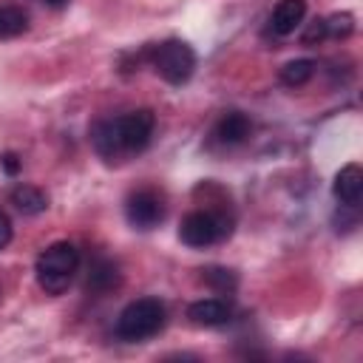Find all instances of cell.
I'll return each instance as SVG.
<instances>
[{
	"label": "cell",
	"instance_id": "cell-1",
	"mask_svg": "<svg viewBox=\"0 0 363 363\" xmlns=\"http://www.w3.org/2000/svg\"><path fill=\"white\" fill-rule=\"evenodd\" d=\"M156 116L147 108L113 116V119H99L91 128V145L105 162H116L125 153H139L150 145Z\"/></svg>",
	"mask_w": 363,
	"mask_h": 363
},
{
	"label": "cell",
	"instance_id": "cell-2",
	"mask_svg": "<svg viewBox=\"0 0 363 363\" xmlns=\"http://www.w3.org/2000/svg\"><path fill=\"white\" fill-rule=\"evenodd\" d=\"M79 269V250L68 241H54L48 244L37 261H34V275L37 284L48 292V295H60L71 286L74 275Z\"/></svg>",
	"mask_w": 363,
	"mask_h": 363
},
{
	"label": "cell",
	"instance_id": "cell-3",
	"mask_svg": "<svg viewBox=\"0 0 363 363\" xmlns=\"http://www.w3.org/2000/svg\"><path fill=\"white\" fill-rule=\"evenodd\" d=\"M164 320H167V309L159 298H136L119 312L116 335L122 340H130V343L147 340L164 329Z\"/></svg>",
	"mask_w": 363,
	"mask_h": 363
},
{
	"label": "cell",
	"instance_id": "cell-4",
	"mask_svg": "<svg viewBox=\"0 0 363 363\" xmlns=\"http://www.w3.org/2000/svg\"><path fill=\"white\" fill-rule=\"evenodd\" d=\"M233 233V216H227L224 207H207V210H193L182 218L179 224V238L187 247H210L224 241Z\"/></svg>",
	"mask_w": 363,
	"mask_h": 363
},
{
	"label": "cell",
	"instance_id": "cell-5",
	"mask_svg": "<svg viewBox=\"0 0 363 363\" xmlns=\"http://www.w3.org/2000/svg\"><path fill=\"white\" fill-rule=\"evenodd\" d=\"M150 65L164 82L184 85L196 71V54L184 40H164V43L153 45Z\"/></svg>",
	"mask_w": 363,
	"mask_h": 363
},
{
	"label": "cell",
	"instance_id": "cell-6",
	"mask_svg": "<svg viewBox=\"0 0 363 363\" xmlns=\"http://www.w3.org/2000/svg\"><path fill=\"white\" fill-rule=\"evenodd\" d=\"M164 213H167L164 196L153 187L133 190L125 201V216H128L130 227H136V230H153L156 224H162Z\"/></svg>",
	"mask_w": 363,
	"mask_h": 363
},
{
	"label": "cell",
	"instance_id": "cell-7",
	"mask_svg": "<svg viewBox=\"0 0 363 363\" xmlns=\"http://www.w3.org/2000/svg\"><path fill=\"white\" fill-rule=\"evenodd\" d=\"M332 193L343 207H357L363 196V170L357 164H343L332 182Z\"/></svg>",
	"mask_w": 363,
	"mask_h": 363
},
{
	"label": "cell",
	"instance_id": "cell-8",
	"mask_svg": "<svg viewBox=\"0 0 363 363\" xmlns=\"http://www.w3.org/2000/svg\"><path fill=\"white\" fill-rule=\"evenodd\" d=\"M230 315H233V309L224 298H201L187 306V318L196 326H224L230 320Z\"/></svg>",
	"mask_w": 363,
	"mask_h": 363
},
{
	"label": "cell",
	"instance_id": "cell-9",
	"mask_svg": "<svg viewBox=\"0 0 363 363\" xmlns=\"http://www.w3.org/2000/svg\"><path fill=\"white\" fill-rule=\"evenodd\" d=\"M250 130H252V122L247 119V113H241V111H227V113H221V119L216 122L213 136H216L218 145L233 147V145H241V142L250 136Z\"/></svg>",
	"mask_w": 363,
	"mask_h": 363
},
{
	"label": "cell",
	"instance_id": "cell-10",
	"mask_svg": "<svg viewBox=\"0 0 363 363\" xmlns=\"http://www.w3.org/2000/svg\"><path fill=\"white\" fill-rule=\"evenodd\" d=\"M306 17V0H281L275 9H272V17H269V31L275 37H286L292 34Z\"/></svg>",
	"mask_w": 363,
	"mask_h": 363
},
{
	"label": "cell",
	"instance_id": "cell-11",
	"mask_svg": "<svg viewBox=\"0 0 363 363\" xmlns=\"http://www.w3.org/2000/svg\"><path fill=\"white\" fill-rule=\"evenodd\" d=\"M119 281H122V272H119L116 261H111V258H96V261H91L88 281H85L88 292H111V289L119 286Z\"/></svg>",
	"mask_w": 363,
	"mask_h": 363
},
{
	"label": "cell",
	"instance_id": "cell-12",
	"mask_svg": "<svg viewBox=\"0 0 363 363\" xmlns=\"http://www.w3.org/2000/svg\"><path fill=\"white\" fill-rule=\"evenodd\" d=\"M9 199L23 216H37V213H43L48 207V196L34 184H17Z\"/></svg>",
	"mask_w": 363,
	"mask_h": 363
},
{
	"label": "cell",
	"instance_id": "cell-13",
	"mask_svg": "<svg viewBox=\"0 0 363 363\" xmlns=\"http://www.w3.org/2000/svg\"><path fill=\"white\" fill-rule=\"evenodd\" d=\"M28 28V14L20 6H0V40L17 37Z\"/></svg>",
	"mask_w": 363,
	"mask_h": 363
},
{
	"label": "cell",
	"instance_id": "cell-14",
	"mask_svg": "<svg viewBox=\"0 0 363 363\" xmlns=\"http://www.w3.org/2000/svg\"><path fill=\"white\" fill-rule=\"evenodd\" d=\"M315 74V60H292L281 68V82L289 88H298L303 82H309Z\"/></svg>",
	"mask_w": 363,
	"mask_h": 363
},
{
	"label": "cell",
	"instance_id": "cell-15",
	"mask_svg": "<svg viewBox=\"0 0 363 363\" xmlns=\"http://www.w3.org/2000/svg\"><path fill=\"white\" fill-rule=\"evenodd\" d=\"M201 278L216 292H233L238 286V275L233 269H227V267H207V269H201Z\"/></svg>",
	"mask_w": 363,
	"mask_h": 363
},
{
	"label": "cell",
	"instance_id": "cell-16",
	"mask_svg": "<svg viewBox=\"0 0 363 363\" xmlns=\"http://www.w3.org/2000/svg\"><path fill=\"white\" fill-rule=\"evenodd\" d=\"M326 26V37H349L354 28V17L352 14H332L323 20Z\"/></svg>",
	"mask_w": 363,
	"mask_h": 363
},
{
	"label": "cell",
	"instance_id": "cell-17",
	"mask_svg": "<svg viewBox=\"0 0 363 363\" xmlns=\"http://www.w3.org/2000/svg\"><path fill=\"white\" fill-rule=\"evenodd\" d=\"M323 37H326V26H323V20L309 23V28L303 31V43H315V40H323Z\"/></svg>",
	"mask_w": 363,
	"mask_h": 363
},
{
	"label": "cell",
	"instance_id": "cell-18",
	"mask_svg": "<svg viewBox=\"0 0 363 363\" xmlns=\"http://www.w3.org/2000/svg\"><path fill=\"white\" fill-rule=\"evenodd\" d=\"M9 241H11V218L0 210V250L9 247Z\"/></svg>",
	"mask_w": 363,
	"mask_h": 363
},
{
	"label": "cell",
	"instance_id": "cell-19",
	"mask_svg": "<svg viewBox=\"0 0 363 363\" xmlns=\"http://www.w3.org/2000/svg\"><path fill=\"white\" fill-rule=\"evenodd\" d=\"M0 164H3V170H6L9 176H14V173L20 170V159H17V153H3V156H0Z\"/></svg>",
	"mask_w": 363,
	"mask_h": 363
},
{
	"label": "cell",
	"instance_id": "cell-20",
	"mask_svg": "<svg viewBox=\"0 0 363 363\" xmlns=\"http://www.w3.org/2000/svg\"><path fill=\"white\" fill-rule=\"evenodd\" d=\"M71 0H45V6H51V9H62V6H68Z\"/></svg>",
	"mask_w": 363,
	"mask_h": 363
}]
</instances>
